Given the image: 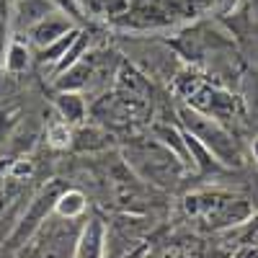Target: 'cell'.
Returning a JSON list of instances; mask_svg holds the SVG:
<instances>
[{
  "label": "cell",
  "instance_id": "obj_8",
  "mask_svg": "<svg viewBox=\"0 0 258 258\" xmlns=\"http://www.w3.org/2000/svg\"><path fill=\"white\" fill-rule=\"evenodd\" d=\"M116 93L124 96V98H132V101L147 103L150 80H147L140 70H135L132 64L121 62V64H119V73H116Z\"/></svg>",
  "mask_w": 258,
  "mask_h": 258
},
{
  "label": "cell",
  "instance_id": "obj_1",
  "mask_svg": "<svg viewBox=\"0 0 258 258\" xmlns=\"http://www.w3.org/2000/svg\"><path fill=\"white\" fill-rule=\"evenodd\" d=\"M178 124L188 135L197 137L225 168H240L243 165V150H240L238 140L222 126V121L183 103V106H178Z\"/></svg>",
  "mask_w": 258,
  "mask_h": 258
},
{
  "label": "cell",
  "instance_id": "obj_11",
  "mask_svg": "<svg viewBox=\"0 0 258 258\" xmlns=\"http://www.w3.org/2000/svg\"><path fill=\"white\" fill-rule=\"evenodd\" d=\"M31 49L29 44H24L21 39H11L8 41V49H6V57H3V68L8 75H21V73H26L31 68Z\"/></svg>",
  "mask_w": 258,
  "mask_h": 258
},
{
  "label": "cell",
  "instance_id": "obj_13",
  "mask_svg": "<svg viewBox=\"0 0 258 258\" xmlns=\"http://www.w3.org/2000/svg\"><path fill=\"white\" fill-rule=\"evenodd\" d=\"M78 34H80V26H75L73 31H68L64 36H59L57 41H52V44L36 49V59H39V64H52V68H57V62H59L64 54H68V49L75 44Z\"/></svg>",
  "mask_w": 258,
  "mask_h": 258
},
{
  "label": "cell",
  "instance_id": "obj_22",
  "mask_svg": "<svg viewBox=\"0 0 258 258\" xmlns=\"http://www.w3.org/2000/svg\"><path fill=\"white\" fill-rule=\"evenodd\" d=\"M11 0H0V16H3V18H11Z\"/></svg>",
  "mask_w": 258,
  "mask_h": 258
},
{
  "label": "cell",
  "instance_id": "obj_10",
  "mask_svg": "<svg viewBox=\"0 0 258 258\" xmlns=\"http://www.w3.org/2000/svg\"><path fill=\"white\" fill-rule=\"evenodd\" d=\"M54 109H57L59 119L68 121L70 126L83 124L85 114H88L85 98H83L78 91H57V96H54Z\"/></svg>",
  "mask_w": 258,
  "mask_h": 258
},
{
  "label": "cell",
  "instance_id": "obj_4",
  "mask_svg": "<svg viewBox=\"0 0 258 258\" xmlns=\"http://www.w3.org/2000/svg\"><path fill=\"white\" fill-rule=\"evenodd\" d=\"M186 212L209 222V227L243 225L253 214L245 199L225 197V194H194V197L186 199Z\"/></svg>",
  "mask_w": 258,
  "mask_h": 258
},
{
  "label": "cell",
  "instance_id": "obj_5",
  "mask_svg": "<svg viewBox=\"0 0 258 258\" xmlns=\"http://www.w3.org/2000/svg\"><path fill=\"white\" fill-rule=\"evenodd\" d=\"M64 191V186L59 183V181H52L49 186H44L36 197L31 199V204H29V209L24 212V217L18 220V225H16V230L8 235V248H13V250H18L21 245H26L29 243V238L31 235L47 222V217L54 212V204H57V197Z\"/></svg>",
  "mask_w": 258,
  "mask_h": 258
},
{
  "label": "cell",
  "instance_id": "obj_15",
  "mask_svg": "<svg viewBox=\"0 0 258 258\" xmlns=\"http://www.w3.org/2000/svg\"><path fill=\"white\" fill-rule=\"evenodd\" d=\"M88 8L98 16L114 18V16H119L129 8V0H88Z\"/></svg>",
  "mask_w": 258,
  "mask_h": 258
},
{
  "label": "cell",
  "instance_id": "obj_21",
  "mask_svg": "<svg viewBox=\"0 0 258 258\" xmlns=\"http://www.w3.org/2000/svg\"><path fill=\"white\" fill-rule=\"evenodd\" d=\"M243 243L250 245V248H258V220L250 222V230H248V235L243 238Z\"/></svg>",
  "mask_w": 258,
  "mask_h": 258
},
{
  "label": "cell",
  "instance_id": "obj_18",
  "mask_svg": "<svg viewBox=\"0 0 258 258\" xmlns=\"http://www.w3.org/2000/svg\"><path fill=\"white\" fill-rule=\"evenodd\" d=\"M18 124V109H0V142H6Z\"/></svg>",
  "mask_w": 258,
  "mask_h": 258
},
{
  "label": "cell",
  "instance_id": "obj_14",
  "mask_svg": "<svg viewBox=\"0 0 258 258\" xmlns=\"http://www.w3.org/2000/svg\"><path fill=\"white\" fill-rule=\"evenodd\" d=\"M103 132L101 129H96V126H88V129H78V132H73V145L75 147H80V150H85V147H103L106 142H103Z\"/></svg>",
  "mask_w": 258,
  "mask_h": 258
},
{
  "label": "cell",
  "instance_id": "obj_23",
  "mask_svg": "<svg viewBox=\"0 0 258 258\" xmlns=\"http://www.w3.org/2000/svg\"><path fill=\"white\" fill-rule=\"evenodd\" d=\"M11 163H13L11 158H0V176H6V173H8V168H11Z\"/></svg>",
  "mask_w": 258,
  "mask_h": 258
},
{
  "label": "cell",
  "instance_id": "obj_2",
  "mask_svg": "<svg viewBox=\"0 0 258 258\" xmlns=\"http://www.w3.org/2000/svg\"><path fill=\"white\" fill-rule=\"evenodd\" d=\"M124 155H126V163L132 165L142 178L153 181L158 186L173 188L188 173V168L181 163V158L170 147H165L160 140L132 142L124 150Z\"/></svg>",
  "mask_w": 258,
  "mask_h": 258
},
{
  "label": "cell",
  "instance_id": "obj_9",
  "mask_svg": "<svg viewBox=\"0 0 258 258\" xmlns=\"http://www.w3.org/2000/svg\"><path fill=\"white\" fill-rule=\"evenodd\" d=\"M103 253H106V227L101 220H88L80 230L75 255L78 258H103Z\"/></svg>",
  "mask_w": 258,
  "mask_h": 258
},
{
  "label": "cell",
  "instance_id": "obj_16",
  "mask_svg": "<svg viewBox=\"0 0 258 258\" xmlns=\"http://www.w3.org/2000/svg\"><path fill=\"white\" fill-rule=\"evenodd\" d=\"M47 140L52 147L62 150V147H70L73 145V129L68 121H59V124H52L49 132H47Z\"/></svg>",
  "mask_w": 258,
  "mask_h": 258
},
{
  "label": "cell",
  "instance_id": "obj_17",
  "mask_svg": "<svg viewBox=\"0 0 258 258\" xmlns=\"http://www.w3.org/2000/svg\"><path fill=\"white\" fill-rule=\"evenodd\" d=\"M52 6L59 13H64L68 18H73L75 24H83V21H85V11H88L83 0H52Z\"/></svg>",
  "mask_w": 258,
  "mask_h": 258
},
{
  "label": "cell",
  "instance_id": "obj_20",
  "mask_svg": "<svg viewBox=\"0 0 258 258\" xmlns=\"http://www.w3.org/2000/svg\"><path fill=\"white\" fill-rule=\"evenodd\" d=\"M11 18H3L0 16V62L6 57V49H8V41H11Z\"/></svg>",
  "mask_w": 258,
  "mask_h": 258
},
{
  "label": "cell",
  "instance_id": "obj_7",
  "mask_svg": "<svg viewBox=\"0 0 258 258\" xmlns=\"http://www.w3.org/2000/svg\"><path fill=\"white\" fill-rule=\"evenodd\" d=\"M52 11H57L52 6V0H13V6H11L13 29L16 31H29L41 18H47Z\"/></svg>",
  "mask_w": 258,
  "mask_h": 258
},
{
  "label": "cell",
  "instance_id": "obj_3",
  "mask_svg": "<svg viewBox=\"0 0 258 258\" xmlns=\"http://www.w3.org/2000/svg\"><path fill=\"white\" fill-rule=\"evenodd\" d=\"M80 230L75 220H64L59 214H49L26 245H21V258H73L78 248Z\"/></svg>",
  "mask_w": 258,
  "mask_h": 258
},
{
  "label": "cell",
  "instance_id": "obj_19",
  "mask_svg": "<svg viewBox=\"0 0 258 258\" xmlns=\"http://www.w3.org/2000/svg\"><path fill=\"white\" fill-rule=\"evenodd\" d=\"M220 0H183V8H186V18L191 16H202L207 11H212L214 6H217Z\"/></svg>",
  "mask_w": 258,
  "mask_h": 258
},
{
  "label": "cell",
  "instance_id": "obj_25",
  "mask_svg": "<svg viewBox=\"0 0 258 258\" xmlns=\"http://www.w3.org/2000/svg\"><path fill=\"white\" fill-rule=\"evenodd\" d=\"M0 258H16V255H13V248H6V250H0Z\"/></svg>",
  "mask_w": 258,
  "mask_h": 258
},
{
  "label": "cell",
  "instance_id": "obj_24",
  "mask_svg": "<svg viewBox=\"0 0 258 258\" xmlns=\"http://www.w3.org/2000/svg\"><path fill=\"white\" fill-rule=\"evenodd\" d=\"M250 153H253V160L258 163V137H255V140L250 142Z\"/></svg>",
  "mask_w": 258,
  "mask_h": 258
},
{
  "label": "cell",
  "instance_id": "obj_12",
  "mask_svg": "<svg viewBox=\"0 0 258 258\" xmlns=\"http://www.w3.org/2000/svg\"><path fill=\"white\" fill-rule=\"evenodd\" d=\"M85 207H88V199H85V194L78 191V188H68L64 186V191L57 197V204H54V214H59V217L64 220H80Z\"/></svg>",
  "mask_w": 258,
  "mask_h": 258
},
{
  "label": "cell",
  "instance_id": "obj_6",
  "mask_svg": "<svg viewBox=\"0 0 258 258\" xmlns=\"http://www.w3.org/2000/svg\"><path fill=\"white\" fill-rule=\"evenodd\" d=\"M75 26L78 24H75L73 18H68L64 13H59V11H52L47 18H41L34 29H29L26 36H29V41H31L36 49H41V47L52 44V41H57L59 36H64L68 31H73Z\"/></svg>",
  "mask_w": 258,
  "mask_h": 258
}]
</instances>
